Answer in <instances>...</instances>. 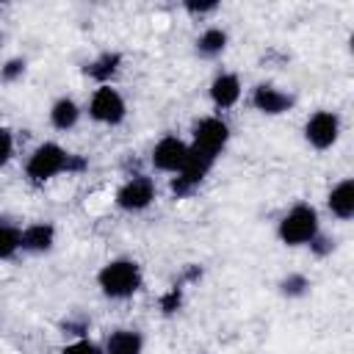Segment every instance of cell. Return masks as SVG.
<instances>
[{
	"label": "cell",
	"instance_id": "11",
	"mask_svg": "<svg viewBox=\"0 0 354 354\" xmlns=\"http://www.w3.org/2000/svg\"><path fill=\"white\" fill-rule=\"evenodd\" d=\"M53 241H55V230H53V224H44V221L30 224L19 232V249H25V252H47L53 246Z\"/></svg>",
	"mask_w": 354,
	"mask_h": 354
},
{
	"label": "cell",
	"instance_id": "19",
	"mask_svg": "<svg viewBox=\"0 0 354 354\" xmlns=\"http://www.w3.org/2000/svg\"><path fill=\"white\" fill-rule=\"evenodd\" d=\"M61 354H100V348H97L91 340H75V343L64 346Z\"/></svg>",
	"mask_w": 354,
	"mask_h": 354
},
{
	"label": "cell",
	"instance_id": "18",
	"mask_svg": "<svg viewBox=\"0 0 354 354\" xmlns=\"http://www.w3.org/2000/svg\"><path fill=\"white\" fill-rule=\"evenodd\" d=\"M307 288H310V282H307L301 274H293V277H288V279L282 282V290H285L288 296H301Z\"/></svg>",
	"mask_w": 354,
	"mask_h": 354
},
{
	"label": "cell",
	"instance_id": "16",
	"mask_svg": "<svg viewBox=\"0 0 354 354\" xmlns=\"http://www.w3.org/2000/svg\"><path fill=\"white\" fill-rule=\"evenodd\" d=\"M116 69H119V55H116V53H102L97 61H91V64L86 66V75L94 77V80H100V83L105 86V80H108Z\"/></svg>",
	"mask_w": 354,
	"mask_h": 354
},
{
	"label": "cell",
	"instance_id": "9",
	"mask_svg": "<svg viewBox=\"0 0 354 354\" xmlns=\"http://www.w3.org/2000/svg\"><path fill=\"white\" fill-rule=\"evenodd\" d=\"M210 100H213L216 108H232L241 100V80H238V75H230V72L216 75L213 83H210Z\"/></svg>",
	"mask_w": 354,
	"mask_h": 354
},
{
	"label": "cell",
	"instance_id": "8",
	"mask_svg": "<svg viewBox=\"0 0 354 354\" xmlns=\"http://www.w3.org/2000/svg\"><path fill=\"white\" fill-rule=\"evenodd\" d=\"M155 199V183L149 177H130L116 191V205L122 210H144Z\"/></svg>",
	"mask_w": 354,
	"mask_h": 354
},
{
	"label": "cell",
	"instance_id": "24",
	"mask_svg": "<svg viewBox=\"0 0 354 354\" xmlns=\"http://www.w3.org/2000/svg\"><path fill=\"white\" fill-rule=\"evenodd\" d=\"M0 224H3V221H0Z\"/></svg>",
	"mask_w": 354,
	"mask_h": 354
},
{
	"label": "cell",
	"instance_id": "4",
	"mask_svg": "<svg viewBox=\"0 0 354 354\" xmlns=\"http://www.w3.org/2000/svg\"><path fill=\"white\" fill-rule=\"evenodd\" d=\"M227 141H230V127H227V122L218 119V116H207V119H202V122L196 124L191 149H194V152H202V155H207V158L216 160V158L221 155V149L227 147Z\"/></svg>",
	"mask_w": 354,
	"mask_h": 354
},
{
	"label": "cell",
	"instance_id": "1",
	"mask_svg": "<svg viewBox=\"0 0 354 354\" xmlns=\"http://www.w3.org/2000/svg\"><path fill=\"white\" fill-rule=\"evenodd\" d=\"M100 288L111 299H127L141 288V268L133 260H111L97 277Z\"/></svg>",
	"mask_w": 354,
	"mask_h": 354
},
{
	"label": "cell",
	"instance_id": "3",
	"mask_svg": "<svg viewBox=\"0 0 354 354\" xmlns=\"http://www.w3.org/2000/svg\"><path fill=\"white\" fill-rule=\"evenodd\" d=\"M69 160H72V155L64 147L47 141V144H41V147L33 149V155L25 163V171H28V177L33 183H47L55 174H61L64 169H69Z\"/></svg>",
	"mask_w": 354,
	"mask_h": 354
},
{
	"label": "cell",
	"instance_id": "14",
	"mask_svg": "<svg viewBox=\"0 0 354 354\" xmlns=\"http://www.w3.org/2000/svg\"><path fill=\"white\" fill-rule=\"evenodd\" d=\"M77 116H80V108H77L75 100H69V97H61V100L53 105V111H50V122H53V127H58V130L75 127V124H77Z\"/></svg>",
	"mask_w": 354,
	"mask_h": 354
},
{
	"label": "cell",
	"instance_id": "12",
	"mask_svg": "<svg viewBox=\"0 0 354 354\" xmlns=\"http://www.w3.org/2000/svg\"><path fill=\"white\" fill-rule=\"evenodd\" d=\"M329 210L337 216V218H351L354 216V183L351 180H343L332 188L329 194Z\"/></svg>",
	"mask_w": 354,
	"mask_h": 354
},
{
	"label": "cell",
	"instance_id": "23",
	"mask_svg": "<svg viewBox=\"0 0 354 354\" xmlns=\"http://www.w3.org/2000/svg\"><path fill=\"white\" fill-rule=\"evenodd\" d=\"M216 3H188V11H213Z\"/></svg>",
	"mask_w": 354,
	"mask_h": 354
},
{
	"label": "cell",
	"instance_id": "5",
	"mask_svg": "<svg viewBox=\"0 0 354 354\" xmlns=\"http://www.w3.org/2000/svg\"><path fill=\"white\" fill-rule=\"evenodd\" d=\"M88 113L94 122H102V124H119L124 119V100L116 88L111 86H100L88 102Z\"/></svg>",
	"mask_w": 354,
	"mask_h": 354
},
{
	"label": "cell",
	"instance_id": "17",
	"mask_svg": "<svg viewBox=\"0 0 354 354\" xmlns=\"http://www.w3.org/2000/svg\"><path fill=\"white\" fill-rule=\"evenodd\" d=\"M17 249H19V230H14L8 224H0V260L11 257Z\"/></svg>",
	"mask_w": 354,
	"mask_h": 354
},
{
	"label": "cell",
	"instance_id": "6",
	"mask_svg": "<svg viewBox=\"0 0 354 354\" xmlns=\"http://www.w3.org/2000/svg\"><path fill=\"white\" fill-rule=\"evenodd\" d=\"M188 152H191V147H188L185 141H180L177 136H166V138H160V141L155 144V149H152V163H155V169H160V171L177 174V171L185 166Z\"/></svg>",
	"mask_w": 354,
	"mask_h": 354
},
{
	"label": "cell",
	"instance_id": "20",
	"mask_svg": "<svg viewBox=\"0 0 354 354\" xmlns=\"http://www.w3.org/2000/svg\"><path fill=\"white\" fill-rule=\"evenodd\" d=\"M11 152H14V138L6 127H0V163H6L11 158Z\"/></svg>",
	"mask_w": 354,
	"mask_h": 354
},
{
	"label": "cell",
	"instance_id": "13",
	"mask_svg": "<svg viewBox=\"0 0 354 354\" xmlns=\"http://www.w3.org/2000/svg\"><path fill=\"white\" fill-rule=\"evenodd\" d=\"M141 335L136 329H119L108 337L105 343V354H141Z\"/></svg>",
	"mask_w": 354,
	"mask_h": 354
},
{
	"label": "cell",
	"instance_id": "2",
	"mask_svg": "<svg viewBox=\"0 0 354 354\" xmlns=\"http://www.w3.org/2000/svg\"><path fill=\"white\" fill-rule=\"evenodd\" d=\"M279 238L288 246H301V243H313V238H318V213L310 205H296L285 213V218L279 221Z\"/></svg>",
	"mask_w": 354,
	"mask_h": 354
},
{
	"label": "cell",
	"instance_id": "15",
	"mask_svg": "<svg viewBox=\"0 0 354 354\" xmlns=\"http://www.w3.org/2000/svg\"><path fill=\"white\" fill-rule=\"evenodd\" d=\"M224 47H227V33H224L221 28H207V30L199 36V41H196V50H199V55H205V58L218 55Z\"/></svg>",
	"mask_w": 354,
	"mask_h": 354
},
{
	"label": "cell",
	"instance_id": "7",
	"mask_svg": "<svg viewBox=\"0 0 354 354\" xmlns=\"http://www.w3.org/2000/svg\"><path fill=\"white\" fill-rule=\"evenodd\" d=\"M337 133H340V119L332 111H318L304 124V136L315 149H329L337 141Z\"/></svg>",
	"mask_w": 354,
	"mask_h": 354
},
{
	"label": "cell",
	"instance_id": "10",
	"mask_svg": "<svg viewBox=\"0 0 354 354\" xmlns=\"http://www.w3.org/2000/svg\"><path fill=\"white\" fill-rule=\"evenodd\" d=\"M252 102H254L257 111L274 116V113L288 111V108L293 105V97L285 94V91H279V88H274V86H257L254 94H252Z\"/></svg>",
	"mask_w": 354,
	"mask_h": 354
},
{
	"label": "cell",
	"instance_id": "21",
	"mask_svg": "<svg viewBox=\"0 0 354 354\" xmlns=\"http://www.w3.org/2000/svg\"><path fill=\"white\" fill-rule=\"evenodd\" d=\"M22 69H25V64H22V61H11V64L3 69V77H6V80H11V77L22 75Z\"/></svg>",
	"mask_w": 354,
	"mask_h": 354
},
{
	"label": "cell",
	"instance_id": "22",
	"mask_svg": "<svg viewBox=\"0 0 354 354\" xmlns=\"http://www.w3.org/2000/svg\"><path fill=\"white\" fill-rule=\"evenodd\" d=\"M177 304H180V293H177V288H174V290L163 299V310H166V313H171V310H177Z\"/></svg>",
	"mask_w": 354,
	"mask_h": 354
}]
</instances>
